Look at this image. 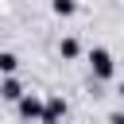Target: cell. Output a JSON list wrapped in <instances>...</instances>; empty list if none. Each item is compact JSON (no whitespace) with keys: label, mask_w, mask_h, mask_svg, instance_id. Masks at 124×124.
I'll list each match as a JSON object with an SVG mask.
<instances>
[{"label":"cell","mask_w":124,"mask_h":124,"mask_svg":"<svg viewBox=\"0 0 124 124\" xmlns=\"http://www.w3.org/2000/svg\"><path fill=\"white\" fill-rule=\"evenodd\" d=\"M89 66H93V74H97L101 81H108V78L116 74V62H112V54H108L105 46H93V50H89Z\"/></svg>","instance_id":"6da1fadb"},{"label":"cell","mask_w":124,"mask_h":124,"mask_svg":"<svg viewBox=\"0 0 124 124\" xmlns=\"http://www.w3.org/2000/svg\"><path fill=\"white\" fill-rule=\"evenodd\" d=\"M62 116H66V101L62 97H46L43 112H39V124H62Z\"/></svg>","instance_id":"7a4b0ae2"},{"label":"cell","mask_w":124,"mask_h":124,"mask_svg":"<svg viewBox=\"0 0 124 124\" xmlns=\"http://www.w3.org/2000/svg\"><path fill=\"white\" fill-rule=\"evenodd\" d=\"M16 112H19L23 120H39V112H43V101H39L35 93H23V97L16 101Z\"/></svg>","instance_id":"3957f363"},{"label":"cell","mask_w":124,"mask_h":124,"mask_svg":"<svg viewBox=\"0 0 124 124\" xmlns=\"http://www.w3.org/2000/svg\"><path fill=\"white\" fill-rule=\"evenodd\" d=\"M0 97H4V101H12V105H16L19 97H23V85L16 81V74H8V78L0 81Z\"/></svg>","instance_id":"277c9868"},{"label":"cell","mask_w":124,"mask_h":124,"mask_svg":"<svg viewBox=\"0 0 124 124\" xmlns=\"http://www.w3.org/2000/svg\"><path fill=\"white\" fill-rule=\"evenodd\" d=\"M16 70H19V58H16L12 50H0V74L8 78V74H16Z\"/></svg>","instance_id":"5b68a950"},{"label":"cell","mask_w":124,"mask_h":124,"mask_svg":"<svg viewBox=\"0 0 124 124\" xmlns=\"http://www.w3.org/2000/svg\"><path fill=\"white\" fill-rule=\"evenodd\" d=\"M50 12L54 16H74L78 12V0H50Z\"/></svg>","instance_id":"8992f818"},{"label":"cell","mask_w":124,"mask_h":124,"mask_svg":"<svg viewBox=\"0 0 124 124\" xmlns=\"http://www.w3.org/2000/svg\"><path fill=\"white\" fill-rule=\"evenodd\" d=\"M78 50H81L78 39H62V43H58V54H62V58H78Z\"/></svg>","instance_id":"52a82bcc"},{"label":"cell","mask_w":124,"mask_h":124,"mask_svg":"<svg viewBox=\"0 0 124 124\" xmlns=\"http://www.w3.org/2000/svg\"><path fill=\"white\" fill-rule=\"evenodd\" d=\"M108 124H124V116H120V112H112V116H108Z\"/></svg>","instance_id":"ba28073f"}]
</instances>
